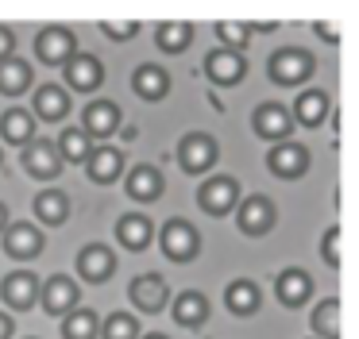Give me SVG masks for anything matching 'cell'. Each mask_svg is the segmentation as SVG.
I'll use <instances>...</instances> for the list:
<instances>
[{"label":"cell","instance_id":"obj_12","mask_svg":"<svg viewBox=\"0 0 359 339\" xmlns=\"http://www.w3.org/2000/svg\"><path fill=\"white\" fill-rule=\"evenodd\" d=\"M128 300L135 305V312L158 316L163 308H170V285H166L163 274H140L128 285Z\"/></svg>","mask_w":359,"mask_h":339},{"label":"cell","instance_id":"obj_36","mask_svg":"<svg viewBox=\"0 0 359 339\" xmlns=\"http://www.w3.org/2000/svg\"><path fill=\"white\" fill-rule=\"evenodd\" d=\"M320 258H325L328 270H340L344 266V231L336 228V223L320 235Z\"/></svg>","mask_w":359,"mask_h":339},{"label":"cell","instance_id":"obj_27","mask_svg":"<svg viewBox=\"0 0 359 339\" xmlns=\"http://www.w3.org/2000/svg\"><path fill=\"white\" fill-rule=\"evenodd\" d=\"M32 205H35V220H39L43 228H62V223L70 220V212H74L70 197H66L62 189H43Z\"/></svg>","mask_w":359,"mask_h":339},{"label":"cell","instance_id":"obj_20","mask_svg":"<svg viewBox=\"0 0 359 339\" xmlns=\"http://www.w3.org/2000/svg\"><path fill=\"white\" fill-rule=\"evenodd\" d=\"M120 104L116 100H93V104L81 108V131L89 139H112L120 131Z\"/></svg>","mask_w":359,"mask_h":339},{"label":"cell","instance_id":"obj_42","mask_svg":"<svg viewBox=\"0 0 359 339\" xmlns=\"http://www.w3.org/2000/svg\"><path fill=\"white\" fill-rule=\"evenodd\" d=\"M140 339H170V335H163V331H147V335H140Z\"/></svg>","mask_w":359,"mask_h":339},{"label":"cell","instance_id":"obj_30","mask_svg":"<svg viewBox=\"0 0 359 339\" xmlns=\"http://www.w3.org/2000/svg\"><path fill=\"white\" fill-rule=\"evenodd\" d=\"M155 46L163 54H186L194 46V23L186 20H166L155 27Z\"/></svg>","mask_w":359,"mask_h":339},{"label":"cell","instance_id":"obj_26","mask_svg":"<svg viewBox=\"0 0 359 339\" xmlns=\"http://www.w3.org/2000/svg\"><path fill=\"white\" fill-rule=\"evenodd\" d=\"M0 139L8 146H16V151H24L35 139V116L27 108H4V116H0Z\"/></svg>","mask_w":359,"mask_h":339},{"label":"cell","instance_id":"obj_33","mask_svg":"<svg viewBox=\"0 0 359 339\" xmlns=\"http://www.w3.org/2000/svg\"><path fill=\"white\" fill-rule=\"evenodd\" d=\"M101 331V316L93 308H74V312L62 316V339H97Z\"/></svg>","mask_w":359,"mask_h":339},{"label":"cell","instance_id":"obj_18","mask_svg":"<svg viewBox=\"0 0 359 339\" xmlns=\"http://www.w3.org/2000/svg\"><path fill=\"white\" fill-rule=\"evenodd\" d=\"M124 166H128L124 151L112 146V143L93 146L89 158H86V174H89V181H93V185H116L120 177H124Z\"/></svg>","mask_w":359,"mask_h":339},{"label":"cell","instance_id":"obj_23","mask_svg":"<svg viewBox=\"0 0 359 339\" xmlns=\"http://www.w3.org/2000/svg\"><path fill=\"white\" fill-rule=\"evenodd\" d=\"M132 92L140 100H147V104H158V100H166V92H170V74H166L163 66H155V62H143L132 74Z\"/></svg>","mask_w":359,"mask_h":339},{"label":"cell","instance_id":"obj_4","mask_svg":"<svg viewBox=\"0 0 359 339\" xmlns=\"http://www.w3.org/2000/svg\"><path fill=\"white\" fill-rule=\"evenodd\" d=\"M217 162H220V143L209 135V131H189V135H182V143H178L182 174L201 177V174H209Z\"/></svg>","mask_w":359,"mask_h":339},{"label":"cell","instance_id":"obj_10","mask_svg":"<svg viewBox=\"0 0 359 339\" xmlns=\"http://www.w3.org/2000/svg\"><path fill=\"white\" fill-rule=\"evenodd\" d=\"M251 131H255L263 143H286L294 135V120H290V104H278V100H263V104L251 112Z\"/></svg>","mask_w":359,"mask_h":339},{"label":"cell","instance_id":"obj_41","mask_svg":"<svg viewBox=\"0 0 359 339\" xmlns=\"http://www.w3.org/2000/svg\"><path fill=\"white\" fill-rule=\"evenodd\" d=\"M8 223H12V220H8V205H4V200H0V231L8 228Z\"/></svg>","mask_w":359,"mask_h":339},{"label":"cell","instance_id":"obj_43","mask_svg":"<svg viewBox=\"0 0 359 339\" xmlns=\"http://www.w3.org/2000/svg\"><path fill=\"white\" fill-rule=\"evenodd\" d=\"M0 166H4V151H0Z\"/></svg>","mask_w":359,"mask_h":339},{"label":"cell","instance_id":"obj_19","mask_svg":"<svg viewBox=\"0 0 359 339\" xmlns=\"http://www.w3.org/2000/svg\"><path fill=\"white\" fill-rule=\"evenodd\" d=\"M163 189H166V177H163V170L158 166H135V170H128L124 174V193H128V200H135V205H155L158 197H163Z\"/></svg>","mask_w":359,"mask_h":339},{"label":"cell","instance_id":"obj_1","mask_svg":"<svg viewBox=\"0 0 359 339\" xmlns=\"http://www.w3.org/2000/svg\"><path fill=\"white\" fill-rule=\"evenodd\" d=\"M317 74V58H313L305 46H278V50L266 58V77L282 89H297L309 77Z\"/></svg>","mask_w":359,"mask_h":339},{"label":"cell","instance_id":"obj_37","mask_svg":"<svg viewBox=\"0 0 359 339\" xmlns=\"http://www.w3.org/2000/svg\"><path fill=\"white\" fill-rule=\"evenodd\" d=\"M101 35L112 39V43H128V39L140 35V23H135V20H104L101 23Z\"/></svg>","mask_w":359,"mask_h":339},{"label":"cell","instance_id":"obj_13","mask_svg":"<svg viewBox=\"0 0 359 339\" xmlns=\"http://www.w3.org/2000/svg\"><path fill=\"white\" fill-rule=\"evenodd\" d=\"M201 69H205V77H209L217 89H236V85L248 77V58H243V54H236V50L217 46V50L205 54Z\"/></svg>","mask_w":359,"mask_h":339},{"label":"cell","instance_id":"obj_21","mask_svg":"<svg viewBox=\"0 0 359 339\" xmlns=\"http://www.w3.org/2000/svg\"><path fill=\"white\" fill-rule=\"evenodd\" d=\"M32 108H35V112H32L35 120H43V123H62L66 116H70V92H66L62 85L47 81V85H39V89H35Z\"/></svg>","mask_w":359,"mask_h":339},{"label":"cell","instance_id":"obj_7","mask_svg":"<svg viewBox=\"0 0 359 339\" xmlns=\"http://www.w3.org/2000/svg\"><path fill=\"white\" fill-rule=\"evenodd\" d=\"M0 243H4V254L16 262H32L43 254L47 247V231H39V223H27V220H16L0 231Z\"/></svg>","mask_w":359,"mask_h":339},{"label":"cell","instance_id":"obj_39","mask_svg":"<svg viewBox=\"0 0 359 339\" xmlns=\"http://www.w3.org/2000/svg\"><path fill=\"white\" fill-rule=\"evenodd\" d=\"M313 31H317L320 39H328V43H340V27H336V23H325V20H320V23H313Z\"/></svg>","mask_w":359,"mask_h":339},{"label":"cell","instance_id":"obj_44","mask_svg":"<svg viewBox=\"0 0 359 339\" xmlns=\"http://www.w3.org/2000/svg\"><path fill=\"white\" fill-rule=\"evenodd\" d=\"M27 339H39V335H27Z\"/></svg>","mask_w":359,"mask_h":339},{"label":"cell","instance_id":"obj_22","mask_svg":"<svg viewBox=\"0 0 359 339\" xmlns=\"http://www.w3.org/2000/svg\"><path fill=\"white\" fill-rule=\"evenodd\" d=\"M328 112H332V100H328L325 89H305L290 104V120L302 123V127H320L328 120Z\"/></svg>","mask_w":359,"mask_h":339},{"label":"cell","instance_id":"obj_3","mask_svg":"<svg viewBox=\"0 0 359 339\" xmlns=\"http://www.w3.org/2000/svg\"><path fill=\"white\" fill-rule=\"evenodd\" d=\"M243 200L240 193V181H236L232 174H209L201 185H197V208H201L205 216H228L236 212V205Z\"/></svg>","mask_w":359,"mask_h":339},{"label":"cell","instance_id":"obj_29","mask_svg":"<svg viewBox=\"0 0 359 339\" xmlns=\"http://www.w3.org/2000/svg\"><path fill=\"white\" fill-rule=\"evenodd\" d=\"M27 89H35L32 62H24L20 54L8 62H0V97H24Z\"/></svg>","mask_w":359,"mask_h":339},{"label":"cell","instance_id":"obj_28","mask_svg":"<svg viewBox=\"0 0 359 339\" xmlns=\"http://www.w3.org/2000/svg\"><path fill=\"white\" fill-rule=\"evenodd\" d=\"M209 297H205L201 289H186L174 297V324H182V328H201V324H209Z\"/></svg>","mask_w":359,"mask_h":339},{"label":"cell","instance_id":"obj_9","mask_svg":"<svg viewBox=\"0 0 359 339\" xmlns=\"http://www.w3.org/2000/svg\"><path fill=\"white\" fill-rule=\"evenodd\" d=\"M266 170H271L278 181H297V177L309 174V146L286 139V143H274L266 151Z\"/></svg>","mask_w":359,"mask_h":339},{"label":"cell","instance_id":"obj_11","mask_svg":"<svg viewBox=\"0 0 359 339\" xmlns=\"http://www.w3.org/2000/svg\"><path fill=\"white\" fill-rule=\"evenodd\" d=\"M39 305L47 316H66L81 305V285L70 274H50L47 282H39Z\"/></svg>","mask_w":359,"mask_h":339},{"label":"cell","instance_id":"obj_25","mask_svg":"<svg viewBox=\"0 0 359 339\" xmlns=\"http://www.w3.org/2000/svg\"><path fill=\"white\" fill-rule=\"evenodd\" d=\"M224 308L232 316H255L259 308H263V289H259V282H251V277H236V282H228Z\"/></svg>","mask_w":359,"mask_h":339},{"label":"cell","instance_id":"obj_5","mask_svg":"<svg viewBox=\"0 0 359 339\" xmlns=\"http://www.w3.org/2000/svg\"><path fill=\"white\" fill-rule=\"evenodd\" d=\"M74 54H78V35H74V27H66V23H50V27H43L39 35H35V58H39L43 66L62 69Z\"/></svg>","mask_w":359,"mask_h":339},{"label":"cell","instance_id":"obj_6","mask_svg":"<svg viewBox=\"0 0 359 339\" xmlns=\"http://www.w3.org/2000/svg\"><path fill=\"white\" fill-rule=\"evenodd\" d=\"M236 223H240V231L248 239H263L266 231H274V223H278V208H274V200L266 197V193L243 197L240 205H236Z\"/></svg>","mask_w":359,"mask_h":339},{"label":"cell","instance_id":"obj_24","mask_svg":"<svg viewBox=\"0 0 359 339\" xmlns=\"http://www.w3.org/2000/svg\"><path fill=\"white\" fill-rule=\"evenodd\" d=\"M151 239H155V223L143 212H124L116 220V243L124 247V251H147Z\"/></svg>","mask_w":359,"mask_h":339},{"label":"cell","instance_id":"obj_35","mask_svg":"<svg viewBox=\"0 0 359 339\" xmlns=\"http://www.w3.org/2000/svg\"><path fill=\"white\" fill-rule=\"evenodd\" d=\"M212 31H217L220 46H224V50H236V54H243V46H248V39H251V23H232V20H220Z\"/></svg>","mask_w":359,"mask_h":339},{"label":"cell","instance_id":"obj_31","mask_svg":"<svg viewBox=\"0 0 359 339\" xmlns=\"http://www.w3.org/2000/svg\"><path fill=\"white\" fill-rule=\"evenodd\" d=\"M340 297H325L309 316V328H313V339H340Z\"/></svg>","mask_w":359,"mask_h":339},{"label":"cell","instance_id":"obj_34","mask_svg":"<svg viewBox=\"0 0 359 339\" xmlns=\"http://www.w3.org/2000/svg\"><path fill=\"white\" fill-rule=\"evenodd\" d=\"M140 320H135L132 312H112L109 320H101V331H97V339H140Z\"/></svg>","mask_w":359,"mask_h":339},{"label":"cell","instance_id":"obj_15","mask_svg":"<svg viewBox=\"0 0 359 339\" xmlns=\"http://www.w3.org/2000/svg\"><path fill=\"white\" fill-rule=\"evenodd\" d=\"M0 300H4L12 312H32V308L39 305V277H35L32 270H12V274H4V282H0Z\"/></svg>","mask_w":359,"mask_h":339},{"label":"cell","instance_id":"obj_40","mask_svg":"<svg viewBox=\"0 0 359 339\" xmlns=\"http://www.w3.org/2000/svg\"><path fill=\"white\" fill-rule=\"evenodd\" d=\"M16 335V324H12L8 312H0V339H12Z\"/></svg>","mask_w":359,"mask_h":339},{"label":"cell","instance_id":"obj_2","mask_svg":"<svg viewBox=\"0 0 359 339\" xmlns=\"http://www.w3.org/2000/svg\"><path fill=\"white\" fill-rule=\"evenodd\" d=\"M158 247H163L166 262L189 266V262H197V254H201V231L189 220H182V216H170V220L158 228Z\"/></svg>","mask_w":359,"mask_h":339},{"label":"cell","instance_id":"obj_17","mask_svg":"<svg viewBox=\"0 0 359 339\" xmlns=\"http://www.w3.org/2000/svg\"><path fill=\"white\" fill-rule=\"evenodd\" d=\"M274 297L282 308H305L313 297V274L302 266H286L274 277Z\"/></svg>","mask_w":359,"mask_h":339},{"label":"cell","instance_id":"obj_8","mask_svg":"<svg viewBox=\"0 0 359 339\" xmlns=\"http://www.w3.org/2000/svg\"><path fill=\"white\" fill-rule=\"evenodd\" d=\"M116 266H120V258L109 243H86L78 251V258H74V270H78V277L86 285H104L116 274Z\"/></svg>","mask_w":359,"mask_h":339},{"label":"cell","instance_id":"obj_14","mask_svg":"<svg viewBox=\"0 0 359 339\" xmlns=\"http://www.w3.org/2000/svg\"><path fill=\"white\" fill-rule=\"evenodd\" d=\"M20 162H24L27 177H35V181H55V177L62 174V158H58L55 139H39V135H35L32 143L20 151Z\"/></svg>","mask_w":359,"mask_h":339},{"label":"cell","instance_id":"obj_16","mask_svg":"<svg viewBox=\"0 0 359 339\" xmlns=\"http://www.w3.org/2000/svg\"><path fill=\"white\" fill-rule=\"evenodd\" d=\"M62 77H66L62 89H74V92H97V89L104 85V66H101V58H97V54L78 50V54H74V58L62 66Z\"/></svg>","mask_w":359,"mask_h":339},{"label":"cell","instance_id":"obj_38","mask_svg":"<svg viewBox=\"0 0 359 339\" xmlns=\"http://www.w3.org/2000/svg\"><path fill=\"white\" fill-rule=\"evenodd\" d=\"M16 46H20L16 31H12L8 23H0V62H8V58H16Z\"/></svg>","mask_w":359,"mask_h":339},{"label":"cell","instance_id":"obj_32","mask_svg":"<svg viewBox=\"0 0 359 339\" xmlns=\"http://www.w3.org/2000/svg\"><path fill=\"white\" fill-rule=\"evenodd\" d=\"M55 146H58V158H62V166L70 162V166H86V158H89V151H93V139L86 135L81 127H66L62 135L55 139Z\"/></svg>","mask_w":359,"mask_h":339}]
</instances>
